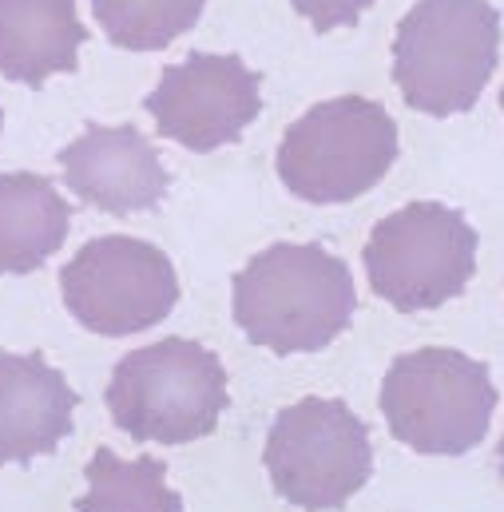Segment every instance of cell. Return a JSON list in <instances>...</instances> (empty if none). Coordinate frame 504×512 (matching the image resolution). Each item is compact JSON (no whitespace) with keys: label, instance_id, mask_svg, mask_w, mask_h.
Returning a JSON list of instances; mask_svg holds the SVG:
<instances>
[{"label":"cell","instance_id":"cell-7","mask_svg":"<svg viewBox=\"0 0 504 512\" xmlns=\"http://www.w3.org/2000/svg\"><path fill=\"white\" fill-rule=\"evenodd\" d=\"M366 278L401 314L437 310L457 298L477 270V231L445 203H405L366 239Z\"/></svg>","mask_w":504,"mask_h":512},{"label":"cell","instance_id":"cell-17","mask_svg":"<svg viewBox=\"0 0 504 512\" xmlns=\"http://www.w3.org/2000/svg\"><path fill=\"white\" fill-rule=\"evenodd\" d=\"M497 457H501V473H504V437H501V445H497Z\"/></svg>","mask_w":504,"mask_h":512},{"label":"cell","instance_id":"cell-11","mask_svg":"<svg viewBox=\"0 0 504 512\" xmlns=\"http://www.w3.org/2000/svg\"><path fill=\"white\" fill-rule=\"evenodd\" d=\"M76 389L40 354L0 350V465H28L72 437Z\"/></svg>","mask_w":504,"mask_h":512},{"label":"cell","instance_id":"cell-3","mask_svg":"<svg viewBox=\"0 0 504 512\" xmlns=\"http://www.w3.org/2000/svg\"><path fill=\"white\" fill-rule=\"evenodd\" d=\"M227 370L191 338H159L124 354L108 382V413L147 445H191L215 433L227 409Z\"/></svg>","mask_w":504,"mask_h":512},{"label":"cell","instance_id":"cell-1","mask_svg":"<svg viewBox=\"0 0 504 512\" xmlns=\"http://www.w3.org/2000/svg\"><path fill=\"white\" fill-rule=\"evenodd\" d=\"M239 330L270 354L326 350L358 314L354 274L322 243H274L235 274Z\"/></svg>","mask_w":504,"mask_h":512},{"label":"cell","instance_id":"cell-16","mask_svg":"<svg viewBox=\"0 0 504 512\" xmlns=\"http://www.w3.org/2000/svg\"><path fill=\"white\" fill-rule=\"evenodd\" d=\"M370 4H374V0H294V8H298L318 32H330V28H342V24H358Z\"/></svg>","mask_w":504,"mask_h":512},{"label":"cell","instance_id":"cell-5","mask_svg":"<svg viewBox=\"0 0 504 512\" xmlns=\"http://www.w3.org/2000/svg\"><path fill=\"white\" fill-rule=\"evenodd\" d=\"M262 465L286 505L334 512L350 505L374 477L370 429L338 397H302L274 417Z\"/></svg>","mask_w":504,"mask_h":512},{"label":"cell","instance_id":"cell-12","mask_svg":"<svg viewBox=\"0 0 504 512\" xmlns=\"http://www.w3.org/2000/svg\"><path fill=\"white\" fill-rule=\"evenodd\" d=\"M88 40L76 0H0V72L40 88L72 72Z\"/></svg>","mask_w":504,"mask_h":512},{"label":"cell","instance_id":"cell-18","mask_svg":"<svg viewBox=\"0 0 504 512\" xmlns=\"http://www.w3.org/2000/svg\"><path fill=\"white\" fill-rule=\"evenodd\" d=\"M0 131H4V112H0Z\"/></svg>","mask_w":504,"mask_h":512},{"label":"cell","instance_id":"cell-15","mask_svg":"<svg viewBox=\"0 0 504 512\" xmlns=\"http://www.w3.org/2000/svg\"><path fill=\"white\" fill-rule=\"evenodd\" d=\"M207 0H92V12L112 44L127 52H155L191 32Z\"/></svg>","mask_w":504,"mask_h":512},{"label":"cell","instance_id":"cell-13","mask_svg":"<svg viewBox=\"0 0 504 512\" xmlns=\"http://www.w3.org/2000/svg\"><path fill=\"white\" fill-rule=\"evenodd\" d=\"M72 207L60 187L32 171L0 175V274H32L68 239Z\"/></svg>","mask_w":504,"mask_h":512},{"label":"cell","instance_id":"cell-8","mask_svg":"<svg viewBox=\"0 0 504 512\" xmlns=\"http://www.w3.org/2000/svg\"><path fill=\"white\" fill-rule=\"evenodd\" d=\"M68 314L104 338H127L159 326L179 302V274L155 243L104 235L84 243L60 270Z\"/></svg>","mask_w":504,"mask_h":512},{"label":"cell","instance_id":"cell-6","mask_svg":"<svg viewBox=\"0 0 504 512\" xmlns=\"http://www.w3.org/2000/svg\"><path fill=\"white\" fill-rule=\"evenodd\" d=\"M397 159V124L378 100L338 96L302 112L278 143V179L306 203H350Z\"/></svg>","mask_w":504,"mask_h":512},{"label":"cell","instance_id":"cell-4","mask_svg":"<svg viewBox=\"0 0 504 512\" xmlns=\"http://www.w3.org/2000/svg\"><path fill=\"white\" fill-rule=\"evenodd\" d=\"M378 401L389 433L405 449L421 457H461L485 441L497 385L485 362L449 346H421L393 358Z\"/></svg>","mask_w":504,"mask_h":512},{"label":"cell","instance_id":"cell-19","mask_svg":"<svg viewBox=\"0 0 504 512\" xmlns=\"http://www.w3.org/2000/svg\"><path fill=\"white\" fill-rule=\"evenodd\" d=\"M501 108H504V92H501Z\"/></svg>","mask_w":504,"mask_h":512},{"label":"cell","instance_id":"cell-2","mask_svg":"<svg viewBox=\"0 0 504 512\" xmlns=\"http://www.w3.org/2000/svg\"><path fill=\"white\" fill-rule=\"evenodd\" d=\"M501 56V12L489 0H417L393 36V80L425 116L469 112Z\"/></svg>","mask_w":504,"mask_h":512},{"label":"cell","instance_id":"cell-14","mask_svg":"<svg viewBox=\"0 0 504 512\" xmlns=\"http://www.w3.org/2000/svg\"><path fill=\"white\" fill-rule=\"evenodd\" d=\"M84 477L88 489L76 512H187L167 485V465L159 457H120L104 445L92 453Z\"/></svg>","mask_w":504,"mask_h":512},{"label":"cell","instance_id":"cell-10","mask_svg":"<svg viewBox=\"0 0 504 512\" xmlns=\"http://www.w3.org/2000/svg\"><path fill=\"white\" fill-rule=\"evenodd\" d=\"M60 171L80 203L108 215L151 211L171 183L155 143L131 124H88L60 151Z\"/></svg>","mask_w":504,"mask_h":512},{"label":"cell","instance_id":"cell-9","mask_svg":"<svg viewBox=\"0 0 504 512\" xmlns=\"http://www.w3.org/2000/svg\"><path fill=\"white\" fill-rule=\"evenodd\" d=\"M159 135L187 151L235 143L262 112L258 72L235 52H191L171 64L143 100Z\"/></svg>","mask_w":504,"mask_h":512}]
</instances>
